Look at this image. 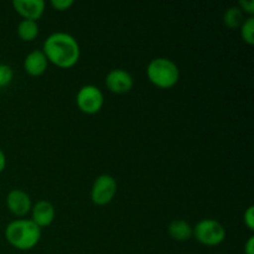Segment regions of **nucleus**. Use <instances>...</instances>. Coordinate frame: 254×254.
<instances>
[{"label": "nucleus", "mask_w": 254, "mask_h": 254, "mask_svg": "<svg viewBox=\"0 0 254 254\" xmlns=\"http://www.w3.org/2000/svg\"><path fill=\"white\" fill-rule=\"evenodd\" d=\"M245 254H254V236H251L246 242Z\"/></svg>", "instance_id": "obj_20"}, {"label": "nucleus", "mask_w": 254, "mask_h": 254, "mask_svg": "<svg viewBox=\"0 0 254 254\" xmlns=\"http://www.w3.org/2000/svg\"><path fill=\"white\" fill-rule=\"evenodd\" d=\"M245 21V14L241 11L238 6H231L223 14V24L228 27V29H238L241 25Z\"/></svg>", "instance_id": "obj_14"}, {"label": "nucleus", "mask_w": 254, "mask_h": 254, "mask_svg": "<svg viewBox=\"0 0 254 254\" xmlns=\"http://www.w3.org/2000/svg\"><path fill=\"white\" fill-rule=\"evenodd\" d=\"M169 236L178 242H185L192 237V226L184 220H175L169 225Z\"/></svg>", "instance_id": "obj_12"}, {"label": "nucleus", "mask_w": 254, "mask_h": 254, "mask_svg": "<svg viewBox=\"0 0 254 254\" xmlns=\"http://www.w3.org/2000/svg\"><path fill=\"white\" fill-rule=\"evenodd\" d=\"M73 0H52L51 6L57 11H66L69 7L73 6Z\"/></svg>", "instance_id": "obj_18"}, {"label": "nucleus", "mask_w": 254, "mask_h": 254, "mask_svg": "<svg viewBox=\"0 0 254 254\" xmlns=\"http://www.w3.org/2000/svg\"><path fill=\"white\" fill-rule=\"evenodd\" d=\"M49 61L42 52V50L31 51L24 60V69L27 74L32 77H39L46 72Z\"/></svg>", "instance_id": "obj_11"}, {"label": "nucleus", "mask_w": 254, "mask_h": 254, "mask_svg": "<svg viewBox=\"0 0 254 254\" xmlns=\"http://www.w3.org/2000/svg\"><path fill=\"white\" fill-rule=\"evenodd\" d=\"M14 78V71L9 64H0V88L6 87L11 83Z\"/></svg>", "instance_id": "obj_16"}, {"label": "nucleus", "mask_w": 254, "mask_h": 254, "mask_svg": "<svg viewBox=\"0 0 254 254\" xmlns=\"http://www.w3.org/2000/svg\"><path fill=\"white\" fill-rule=\"evenodd\" d=\"M6 207L16 217H25L27 213L31 212V197L25 191L14 189L6 196Z\"/></svg>", "instance_id": "obj_8"}, {"label": "nucleus", "mask_w": 254, "mask_h": 254, "mask_svg": "<svg viewBox=\"0 0 254 254\" xmlns=\"http://www.w3.org/2000/svg\"><path fill=\"white\" fill-rule=\"evenodd\" d=\"M5 240L16 250L30 251L39 245L41 240V228L31 220L17 218L11 221L5 228Z\"/></svg>", "instance_id": "obj_2"}, {"label": "nucleus", "mask_w": 254, "mask_h": 254, "mask_svg": "<svg viewBox=\"0 0 254 254\" xmlns=\"http://www.w3.org/2000/svg\"><path fill=\"white\" fill-rule=\"evenodd\" d=\"M12 7L22 17V20L37 21L44 15L46 4L44 0H14Z\"/></svg>", "instance_id": "obj_9"}, {"label": "nucleus", "mask_w": 254, "mask_h": 254, "mask_svg": "<svg viewBox=\"0 0 254 254\" xmlns=\"http://www.w3.org/2000/svg\"><path fill=\"white\" fill-rule=\"evenodd\" d=\"M240 29L241 37H242L243 42L250 45V46L254 45V17L248 16L247 19H245Z\"/></svg>", "instance_id": "obj_15"}, {"label": "nucleus", "mask_w": 254, "mask_h": 254, "mask_svg": "<svg viewBox=\"0 0 254 254\" xmlns=\"http://www.w3.org/2000/svg\"><path fill=\"white\" fill-rule=\"evenodd\" d=\"M6 168V156H5L4 151L0 149V174L5 170Z\"/></svg>", "instance_id": "obj_21"}, {"label": "nucleus", "mask_w": 254, "mask_h": 254, "mask_svg": "<svg viewBox=\"0 0 254 254\" xmlns=\"http://www.w3.org/2000/svg\"><path fill=\"white\" fill-rule=\"evenodd\" d=\"M146 76L151 84L160 89H169L176 86L180 79L178 64L166 57H156L149 62Z\"/></svg>", "instance_id": "obj_3"}, {"label": "nucleus", "mask_w": 254, "mask_h": 254, "mask_svg": "<svg viewBox=\"0 0 254 254\" xmlns=\"http://www.w3.org/2000/svg\"><path fill=\"white\" fill-rule=\"evenodd\" d=\"M243 222H245L246 227L253 232L254 231V206L251 205L248 206L247 210L243 213Z\"/></svg>", "instance_id": "obj_17"}, {"label": "nucleus", "mask_w": 254, "mask_h": 254, "mask_svg": "<svg viewBox=\"0 0 254 254\" xmlns=\"http://www.w3.org/2000/svg\"><path fill=\"white\" fill-rule=\"evenodd\" d=\"M76 103L79 111L84 114H96L103 108L104 96L101 89L93 84H86L77 92Z\"/></svg>", "instance_id": "obj_5"}, {"label": "nucleus", "mask_w": 254, "mask_h": 254, "mask_svg": "<svg viewBox=\"0 0 254 254\" xmlns=\"http://www.w3.org/2000/svg\"><path fill=\"white\" fill-rule=\"evenodd\" d=\"M243 14H247L250 16H253L254 14V1L253 0H241L237 5Z\"/></svg>", "instance_id": "obj_19"}, {"label": "nucleus", "mask_w": 254, "mask_h": 254, "mask_svg": "<svg viewBox=\"0 0 254 254\" xmlns=\"http://www.w3.org/2000/svg\"><path fill=\"white\" fill-rule=\"evenodd\" d=\"M42 52L47 61L59 68H71L78 62L81 49L72 35L67 32L51 34L42 45Z\"/></svg>", "instance_id": "obj_1"}, {"label": "nucleus", "mask_w": 254, "mask_h": 254, "mask_svg": "<svg viewBox=\"0 0 254 254\" xmlns=\"http://www.w3.org/2000/svg\"><path fill=\"white\" fill-rule=\"evenodd\" d=\"M134 86V79L126 69L116 68L108 72L106 77V87L109 92L116 94H126L131 91Z\"/></svg>", "instance_id": "obj_7"}, {"label": "nucleus", "mask_w": 254, "mask_h": 254, "mask_svg": "<svg viewBox=\"0 0 254 254\" xmlns=\"http://www.w3.org/2000/svg\"><path fill=\"white\" fill-rule=\"evenodd\" d=\"M192 237H195L200 245L215 247L225 241L226 228L218 221L205 218L196 223L195 227H192Z\"/></svg>", "instance_id": "obj_4"}, {"label": "nucleus", "mask_w": 254, "mask_h": 254, "mask_svg": "<svg viewBox=\"0 0 254 254\" xmlns=\"http://www.w3.org/2000/svg\"><path fill=\"white\" fill-rule=\"evenodd\" d=\"M116 179L108 174L99 175L94 180L93 185L91 189V200L94 205L97 206H106L113 201L114 196L117 193Z\"/></svg>", "instance_id": "obj_6"}, {"label": "nucleus", "mask_w": 254, "mask_h": 254, "mask_svg": "<svg viewBox=\"0 0 254 254\" xmlns=\"http://www.w3.org/2000/svg\"><path fill=\"white\" fill-rule=\"evenodd\" d=\"M17 36L22 40V41H34L37 36H39L40 27L37 21H32V20H21L17 25Z\"/></svg>", "instance_id": "obj_13"}, {"label": "nucleus", "mask_w": 254, "mask_h": 254, "mask_svg": "<svg viewBox=\"0 0 254 254\" xmlns=\"http://www.w3.org/2000/svg\"><path fill=\"white\" fill-rule=\"evenodd\" d=\"M56 216L54 205L49 201L40 200L35 205H32L31 208V221L40 228L49 227L52 225Z\"/></svg>", "instance_id": "obj_10"}]
</instances>
